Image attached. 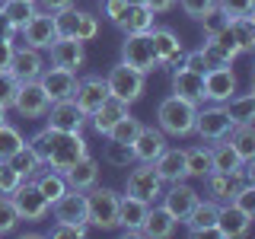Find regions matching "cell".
Here are the masks:
<instances>
[{
	"instance_id": "6da1fadb",
	"label": "cell",
	"mask_w": 255,
	"mask_h": 239,
	"mask_svg": "<svg viewBox=\"0 0 255 239\" xmlns=\"http://www.w3.org/2000/svg\"><path fill=\"white\" fill-rule=\"evenodd\" d=\"M29 147L45 166H51V169H58V172L70 169L77 159H83L86 153H90L83 134H67V131H54V127L35 131L32 140H29Z\"/></svg>"
},
{
	"instance_id": "7a4b0ae2",
	"label": "cell",
	"mask_w": 255,
	"mask_h": 239,
	"mask_svg": "<svg viewBox=\"0 0 255 239\" xmlns=\"http://www.w3.org/2000/svg\"><path fill=\"white\" fill-rule=\"evenodd\" d=\"M195 115H198V106L179 99V96L163 99L159 109H156L159 131L169 134V137H188V134H195Z\"/></svg>"
},
{
	"instance_id": "3957f363",
	"label": "cell",
	"mask_w": 255,
	"mask_h": 239,
	"mask_svg": "<svg viewBox=\"0 0 255 239\" xmlns=\"http://www.w3.org/2000/svg\"><path fill=\"white\" fill-rule=\"evenodd\" d=\"M118 198L112 188H99L93 185L86 191V227H96L102 233L118 227Z\"/></svg>"
},
{
	"instance_id": "277c9868",
	"label": "cell",
	"mask_w": 255,
	"mask_h": 239,
	"mask_svg": "<svg viewBox=\"0 0 255 239\" xmlns=\"http://www.w3.org/2000/svg\"><path fill=\"white\" fill-rule=\"evenodd\" d=\"M106 86H109V96H115V99H122V102L131 106V102H137L143 96L147 74L128 67V64H115V67L109 70V77H106Z\"/></svg>"
},
{
	"instance_id": "5b68a950",
	"label": "cell",
	"mask_w": 255,
	"mask_h": 239,
	"mask_svg": "<svg viewBox=\"0 0 255 239\" xmlns=\"http://www.w3.org/2000/svg\"><path fill=\"white\" fill-rule=\"evenodd\" d=\"M10 198H13V204H16V214H19V220H29V223L45 220L48 211H51V204L45 201V195L35 188V182H29V179H22L19 185L10 191Z\"/></svg>"
},
{
	"instance_id": "8992f818",
	"label": "cell",
	"mask_w": 255,
	"mask_h": 239,
	"mask_svg": "<svg viewBox=\"0 0 255 239\" xmlns=\"http://www.w3.org/2000/svg\"><path fill=\"white\" fill-rule=\"evenodd\" d=\"M122 64L140 70V74H153V70L159 67L153 42H150V32H143V35H125V42H122Z\"/></svg>"
},
{
	"instance_id": "52a82bcc",
	"label": "cell",
	"mask_w": 255,
	"mask_h": 239,
	"mask_svg": "<svg viewBox=\"0 0 255 239\" xmlns=\"http://www.w3.org/2000/svg\"><path fill=\"white\" fill-rule=\"evenodd\" d=\"M230 131H233V121H230V115H227V109H223V106L214 102V106H207V109H198V115H195V134L201 140H207V143L227 140Z\"/></svg>"
},
{
	"instance_id": "ba28073f",
	"label": "cell",
	"mask_w": 255,
	"mask_h": 239,
	"mask_svg": "<svg viewBox=\"0 0 255 239\" xmlns=\"http://www.w3.org/2000/svg\"><path fill=\"white\" fill-rule=\"evenodd\" d=\"M125 195H134L140 201L153 204L159 195H163V179L156 175L153 163H140L128 172V185H125Z\"/></svg>"
},
{
	"instance_id": "9c48e42d",
	"label": "cell",
	"mask_w": 255,
	"mask_h": 239,
	"mask_svg": "<svg viewBox=\"0 0 255 239\" xmlns=\"http://www.w3.org/2000/svg\"><path fill=\"white\" fill-rule=\"evenodd\" d=\"M48 118V127H54V131H67V134H83V124L90 121V118L80 112V106L74 99H58L51 102L45 112Z\"/></svg>"
},
{
	"instance_id": "30bf717a",
	"label": "cell",
	"mask_w": 255,
	"mask_h": 239,
	"mask_svg": "<svg viewBox=\"0 0 255 239\" xmlns=\"http://www.w3.org/2000/svg\"><path fill=\"white\" fill-rule=\"evenodd\" d=\"M48 106H51V99L45 96V90H42L38 80L19 83V90H16V96H13V109L19 112L22 118H45Z\"/></svg>"
},
{
	"instance_id": "8fae6325",
	"label": "cell",
	"mask_w": 255,
	"mask_h": 239,
	"mask_svg": "<svg viewBox=\"0 0 255 239\" xmlns=\"http://www.w3.org/2000/svg\"><path fill=\"white\" fill-rule=\"evenodd\" d=\"M19 35H22V42H26L29 48L45 51V48L51 45L54 38H58V29H54V13L35 10V13H32V19L19 29Z\"/></svg>"
},
{
	"instance_id": "7c38bea8",
	"label": "cell",
	"mask_w": 255,
	"mask_h": 239,
	"mask_svg": "<svg viewBox=\"0 0 255 239\" xmlns=\"http://www.w3.org/2000/svg\"><path fill=\"white\" fill-rule=\"evenodd\" d=\"M38 83H42V90H45V96L51 102L74 99V93H77V74H74V70H64V67H54V64L42 70Z\"/></svg>"
},
{
	"instance_id": "4fadbf2b",
	"label": "cell",
	"mask_w": 255,
	"mask_h": 239,
	"mask_svg": "<svg viewBox=\"0 0 255 239\" xmlns=\"http://www.w3.org/2000/svg\"><path fill=\"white\" fill-rule=\"evenodd\" d=\"M109 99V86H106V80H102L99 74H90V77H83V80H77V93H74V102L80 106V112H83L86 118L93 115L96 109L102 106V102Z\"/></svg>"
},
{
	"instance_id": "5bb4252c",
	"label": "cell",
	"mask_w": 255,
	"mask_h": 239,
	"mask_svg": "<svg viewBox=\"0 0 255 239\" xmlns=\"http://www.w3.org/2000/svg\"><path fill=\"white\" fill-rule=\"evenodd\" d=\"M150 42H153V51H156V64L159 67H175L182 64V54H185V45L182 38L175 35L172 29H150Z\"/></svg>"
},
{
	"instance_id": "9a60e30c",
	"label": "cell",
	"mask_w": 255,
	"mask_h": 239,
	"mask_svg": "<svg viewBox=\"0 0 255 239\" xmlns=\"http://www.w3.org/2000/svg\"><path fill=\"white\" fill-rule=\"evenodd\" d=\"M236 86H239V80H236V74H233V67L207 70V74H204V99L223 106L230 96H236Z\"/></svg>"
},
{
	"instance_id": "2e32d148",
	"label": "cell",
	"mask_w": 255,
	"mask_h": 239,
	"mask_svg": "<svg viewBox=\"0 0 255 239\" xmlns=\"http://www.w3.org/2000/svg\"><path fill=\"white\" fill-rule=\"evenodd\" d=\"M249 227H252V214L239 211L233 201H230V204H220L217 227H214V233H217V236H223V239H239V236L249 233Z\"/></svg>"
},
{
	"instance_id": "e0dca14e",
	"label": "cell",
	"mask_w": 255,
	"mask_h": 239,
	"mask_svg": "<svg viewBox=\"0 0 255 239\" xmlns=\"http://www.w3.org/2000/svg\"><path fill=\"white\" fill-rule=\"evenodd\" d=\"M195 204H198V191L185 185V182H172L169 191H163V207L172 214L175 223H185Z\"/></svg>"
},
{
	"instance_id": "ac0fdd59",
	"label": "cell",
	"mask_w": 255,
	"mask_h": 239,
	"mask_svg": "<svg viewBox=\"0 0 255 239\" xmlns=\"http://www.w3.org/2000/svg\"><path fill=\"white\" fill-rule=\"evenodd\" d=\"M48 51H51V64L54 67H64V70H77L83 67V61H86V51H83V42L74 35H67V38H54L51 45H48Z\"/></svg>"
},
{
	"instance_id": "d6986e66",
	"label": "cell",
	"mask_w": 255,
	"mask_h": 239,
	"mask_svg": "<svg viewBox=\"0 0 255 239\" xmlns=\"http://www.w3.org/2000/svg\"><path fill=\"white\" fill-rule=\"evenodd\" d=\"M51 211H54V220L58 223H83L86 227V191L67 188L58 201L51 204Z\"/></svg>"
},
{
	"instance_id": "ffe728a7",
	"label": "cell",
	"mask_w": 255,
	"mask_h": 239,
	"mask_svg": "<svg viewBox=\"0 0 255 239\" xmlns=\"http://www.w3.org/2000/svg\"><path fill=\"white\" fill-rule=\"evenodd\" d=\"M10 74L19 80V83H29V80H38L42 77V70H45V58H42V51H35V48H16L13 51V61H10Z\"/></svg>"
},
{
	"instance_id": "44dd1931",
	"label": "cell",
	"mask_w": 255,
	"mask_h": 239,
	"mask_svg": "<svg viewBox=\"0 0 255 239\" xmlns=\"http://www.w3.org/2000/svg\"><path fill=\"white\" fill-rule=\"evenodd\" d=\"M131 150H134V163H153V159L166 150V134L159 131V127L140 124L137 137L131 140Z\"/></svg>"
},
{
	"instance_id": "7402d4cb",
	"label": "cell",
	"mask_w": 255,
	"mask_h": 239,
	"mask_svg": "<svg viewBox=\"0 0 255 239\" xmlns=\"http://www.w3.org/2000/svg\"><path fill=\"white\" fill-rule=\"evenodd\" d=\"M172 96L201 106L204 102V74H195V70H188V67L179 64V67L172 70Z\"/></svg>"
},
{
	"instance_id": "603a6c76",
	"label": "cell",
	"mask_w": 255,
	"mask_h": 239,
	"mask_svg": "<svg viewBox=\"0 0 255 239\" xmlns=\"http://www.w3.org/2000/svg\"><path fill=\"white\" fill-rule=\"evenodd\" d=\"M147 211H150V204L134 195L118 198V227L125 230V236H140V223L147 217Z\"/></svg>"
},
{
	"instance_id": "cb8c5ba5",
	"label": "cell",
	"mask_w": 255,
	"mask_h": 239,
	"mask_svg": "<svg viewBox=\"0 0 255 239\" xmlns=\"http://www.w3.org/2000/svg\"><path fill=\"white\" fill-rule=\"evenodd\" d=\"M204 182H207V195H211V201H217V204H230L233 195L239 191V185H246L239 172H217V169L207 172Z\"/></svg>"
},
{
	"instance_id": "d4e9b609",
	"label": "cell",
	"mask_w": 255,
	"mask_h": 239,
	"mask_svg": "<svg viewBox=\"0 0 255 239\" xmlns=\"http://www.w3.org/2000/svg\"><path fill=\"white\" fill-rule=\"evenodd\" d=\"M153 169L156 175L163 182H185L188 179V169H185V150H172V147H166L163 153H159L153 159Z\"/></svg>"
},
{
	"instance_id": "484cf974",
	"label": "cell",
	"mask_w": 255,
	"mask_h": 239,
	"mask_svg": "<svg viewBox=\"0 0 255 239\" xmlns=\"http://www.w3.org/2000/svg\"><path fill=\"white\" fill-rule=\"evenodd\" d=\"M64 182H67V188H77V191H90L96 182H99V163L86 153L83 159H77L70 169H64Z\"/></svg>"
},
{
	"instance_id": "4316f807",
	"label": "cell",
	"mask_w": 255,
	"mask_h": 239,
	"mask_svg": "<svg viewBox=\"0 0 255 239\" xmlns=\"http://www.w3.org/2000/svg\"><path fill=\"white\" fill-rule=\"evenodd\" d=\"M217 211H220L217 201H201V198H198V204L191 207V214L185 220L188 233L191 236H211L214 227H217Z\"/></svg>"
},
{
	"instance_id": "83f0119b",
	"label": "cell",
	"mask_w": 255,
	"mask_h": 239,
	"mask_svg": "<svg viewBox=\"0 0 255 239\" xmlns=\"http://www.w3.org/2000/svg\"><path fill=\"white\" fill-rule=\"evenodd\" d=\"M115 26L122 29L125 35H143V32L153 29V13H150L143 3H128V6H125V13L118 16Z\"/></svg>"
},
{
	"instance_id": "f1b7e54d",
	"label": "cell",
	"mask_w": 255,
	"mask_h": 239,
	"mask_svg": "<svg viewBox=\"0 0 255 239\" xmlns=\"http://www.w3.org/2000/svg\"><path fill=\"white\" fill-rule=\"evenodd\" d=\"M125 115H128V102L115 99V96H109V99H106V102H102V106L90 115L93 131H96V134H109V131H112V124L122 121Z\"/></svg>"
},
{
	"instance_id": "f546056e",
	"label": "cell",
	"mask_w": 255,
	"mask_h": 239,
	"mask_svg": "<svg viewBox=\"0 0 255 239\" xmlns=\"http://www.w3.org/2000/svg\"><path fill=\"white\" fill-rule=\"evenodd\" d=\"M172 230H175V220L163 204L150 207L143 223H140V236H147V239H166V236H172Z\"/></svg>"
},
{
	"instance_id": "4dcf8cb0",
	"label": "cell",
	"mask_w": 255,
	"mask_h": 239,
	"mask_svg": "<svg viewBox=\"0 0 255 239\" xmlns=\"http://www.w3.org/2000/svg\"><path fill=\"white\" fill-rule=\"evenodd\" d=\"M233 124H252L255 121V93H236L223 102Z\"/></svg>"
},
{
	"instance_id": "1f68e13d",
	"label": "cell",
	"mask_w": 255,
	"mask_h": 239,
	"mask_svg": "<svg viewBox=\"0 0 255 239\" xmlns=\"http://www.w3.org/2000/svg\"><path fill=\"white\" fill-rule=\"evenodd\" d=\"M32 182H35V188L45 195V201H48V204H54V201H58V198L64 195V191H67V182H64V175H61L58 169H51V166H48L45 172L38 169L35 175H32Z\"/></svg>"
},
{
	"instance_id": "d6a6232c",
	"label": "cell",
	"mask_w": 255,
	"mask_h": 239,
	"mask_svg": "<svg viewBox=\"0 0 255 239\" xmlns=\"http://www.w3.org/2000/svg\"><path fill=\"white\" fill-rule=\"evenodd\" d=\"M239 166H243V159H239V153L233 150L230 140H214L211 143V169H217V172H239Z\"/></svg>"
},
{
	"instance_id": "836d02e7",
	"label": "cell",
	"mask_w": 255,
	"mask_h": 239,
	"mask_svg": "<svg viewBox=\"0 0 255 239\" xmlns=\"http://www.w3.org/2000/svg\"><path fill=\"white\" fill-rule=\"evenodd\" d=\"M227 140L233 143V150L239 153L243 163L255 159V124H233V131H230Z\"/></svg>"
},
{
	"instance_id": "e575fe53",
	"label": "cell",
	"mask_w": 255,
	"mask_h": 239,
	"mask_svg": "<svg viewBox=\"0 0 255 239\" xmlns=\"http://www.w3.org/2000/svg\"><path fill=\"white\" fill-rule=\"evenodd\" d=\"M230 35H233V42L239 45L243 54L255 51V19L252 16H233L230 19Z\"/></svg>"
},
{
	"instance_id": "d590c367",
	"label": "cell",
	"mask_w": 255,
	"mask_h": 239,
	"mask_svg": "<svg viewBox=\"0 0 255 239\" xmlns=\"http://www.w3.org/2000/svg\"><path fill=\"white\" fill-rule=\"evenodd\" d=\"M0 10L6 13V19H10L16 26V32H19L32 19V13L38 10V3H35V0H0Z\"/></svg>"
},
{
	"instance_id": "8d00e7d4",
	"label": "cell",
	"mask_w": 255,
	"mask_h": 239,
	"mask_svg": "<svg viewBox=\"0 0 255 239\" xmlns=\"http://www.w3.org/2000/svg\"><path fill=\"white\" fill-rule=\"evenodd\" d=\"M6 163H10L13 169L19 172V179H32V175H35V172L45 166L42 159H38L35 153H32V147H29V143H22V147L16 150V153H13L10 159H6Z\"/></svg>"
},
{
	"instance_id": "74e56055",
	"label": "cell",
	"mask_w": 255,
	"mask_h": 239,
	"mask_svg": "<svg viewBox=\"0 0 255 239\" xmlns=\"http://www.w3.org/2000/svg\"><path fill=\"white\" fill-rule=\"evenodd\" d=\"M185 169H188V179H204L211 172V147H188Z\"/></svg>"
},
{
	"instance_id": "f35d334b",
	"label": "cell",
	"mask_w": 255,
	"mask_h": 239,
	"mask_svg": "<svg viewBox=\"0 0 255 239\" xmlns=\"http://www.w3.org/2000/svg\"><path fill=\"white\" fill-rule=\"evenodd\" d=\"M106 163H109V166H118V169L134 166V150H131V143L109 140V143H106Z\"/></svg>"
},
{
	"instance_id": "ab89813d",
	"label": "cell",
	"mask_w": 255,
	"mask_h": 239,
	"mask_svg": "<svg viewBox=\"0 0 255 239\" xmlns=\"http://www.w3.org/2000/svg\"><path fill=\"white\" fill-rule=\"evenodd\" d=\"M137 131H140V121H137V118L131 115V112H128V115L122 118V121H115V124H112V131L106 134V137H109V140H122V143H131L134 137H137Z\"/></svg>"
},
{
	"instance_id": "60d3db41",
	"label": "cell",
	"mask_w": 255,
	"mask_h": 239,
	"mask_svg": "<svg viewBox=\"0 0 255 239\" xmlns=\"http://www.w3.org/2000/svg\"><path fill=\"white\" fill-rule=\"evenodd\" d=\"M198 22L204 26V35H207V38H217L220 32H227V29H230V16L223 13L220 6H214V10H207V13H204V16H201Z\"/></svg>"
},
{
	"instance_id": "b9f144b4",
	"label": "cell",
	"mask_w": 255,
	"mask_h": 239,
	"mask_svg": "<svg viewBox=\"0 0 255 239\" xmlns=\"http://www.w3.org/2000/svg\"><path fill=\"white\" fill-rule=\"evenodd\" d=\"M22 143H26V140H22V134L16 131L13 124H0V163H6Z\"/></svg>"
},
{
	"instance_id": "7bdbcfd3",
	"label": "cell",
	"mask_w": 255,
	"mask_h": 239,
	"mask_svg": "<svg viewBox=\"0 0 255 239\" xmlns=\"http://www.w3.org/2000/svg\"><path fill=\"white\" fill-rule=\"evenodd\" d=\"M16 223H19V214H16V204L10 195H0V236L13 233Z\"/></svg>"
},
{
	"instance_id": "ee69618b",
	"label": "cell",
	"mask_w": 255,
	"mask_h": 239,
	"mask_svg": "<svg viewBox=\"0 0 255 239\" xmlns=\"http://www.w3.org/2000/svg\"><path fill=\"white\" fill-rule=\"evenodd\" d=\"M96 35H99V19H96L93 13H77V32H74V38H80V42H93Z\"/></svg>"
},
{
	"instance_id": "f6af8a7d",
	"label": "cell",
	"mask_w": 255,
	"mask_h": 239,
	"mask_svg": "<svg viewBox=\"0 0 255 239\" xmlns=\"http://www.w3.org/2000/svg\"><path fill=\"white\" fill-rule=\"evenodd\" d=\"M201 54H204V64H207V70H217V67H233V61L227 58V54L220 51L217 45L207 38V42L201 45Z\"/></svg>"
},
{
	"instance_id": "bcb514c9",
	"label": "cell",
	"mask_w": 255,
	"mask_h": 239,
	"mask_svg": "<svg viewBox=\"0 0 255 239\" xmlns=\"http://www.w3.org/2000/svg\"><path fill=\"white\" fill-rule=\"evenodd\" d=\"M77 13L80 10H74V6L54 13V29H58V38H67V35H74V32H77Z\"/></svg>"
},
{
	"instance_id": "7dc6e473",
	"label": "cell",
	"mask_w": 255,
	"mask_h": 239,
	"mask_svg": "<svg viewBox=\"0 0 255 239\" xmlns=\"http://www.w3.org/2000/svg\"><path fill=\"white\" fill-rule=\"evenodd\" d=\"M16 90H19V80H16L10 70H0V106H3V109L13 106Z\"/></svg>"
},
{
	"instance_id": "c3c4849f",
	"label": "cell",
	"mask_w": 255,
	"mask_h": 239,
	"mask_svg": "<svg viewBox=\"0 0 255 239\" xmlns=\"http://www.w3.org/2000/svg\"><path fill=\"white\" fill-rule=\"evenodd\" d=\"M217 6L233 19V16H252L255 13V0H217Z\"/></svg>"
},
{
	"instance_id": "681fc988",
	"label": "cell",
	"mask_w": 255,
	"mask_h": 239,
	"mask_svg": "<svg viewBox=\"0 0 255 239\" xmlns=\"http://www.w3.org/2000/svg\"><path fill=\"white\" fill-rule=\"evenodd\" d=\"M233 204L239 207V211H246V214H252L255 217V185H239V191L233 195Z\"/></svg>"
},
{
	"instance_id": "f907efd6",
	"label": "cell",
	"mask_w": 255,
	"mask_h": 239,
	"mask_svg": "<svg viewBox=\"0 0 255 239\" xmlns=\"http://www.w3.org/2000/svg\"><path fill=\"white\" fill-rule=\"evenodd\" d=\"M51 236L54 239H83L86 236V227H83V223H58V220H54Z\"/></svg>"
},
{
	"instance_id": "816d5d0a",
	"label": "cell",
	"mask_w": 255,
	"mask_h": 239,
	"mask_svg": "<svg viewBox=\"0 0 255 239\" xmlns=\"http://www.w3.org/2000/svg\"><path fill=\"white\" fill-rule=\"evenodd\" d=\"M179 6H182V13H185V16H191V19H201L207 10L217 6V0H179Z\"/></svg>"
},
{
	"instance_id": "f5cc1de1",
	"label": "cell",
	"mask_w": 255,
	"mask_h": 239,
	"mask_svg": "<svg viewBox=\"0 0 255 239\" xmlns=\"http://www.w3.org/2000/svg\"><path fill=\"white\" fill-rule=\"evenodd\" d=\"M19 182H22L19 172H16L10 163H0V195H10V191L19 185Z\"/></svg>"
},
{
	"instance_id": "db71d44e",
	"label": "cell",
	"mask_w": 255,
	"mask_h": 239,
	"mask_svg": "<svg viewBox=\"0 0 255 239\" xmlns=\"http://www.w3.org/2000/svg\"><path fill=\"white\" fill-rule=\"evenodd\" d=\"M182 67L195 70V74H207V64H204L201 48H198V51H185V54H182Z\"/></svg>"
},
{
	"instance_id": "11a10c76",
	"label": "cell",
	"mask_w": 255,
	"mask_h": 239,
	"mask_svg": "<svg viewBox=\"0 0 255 239\" xmlns=\"http://www.w3.org/2000/svg\"><path fill=\"white\" fill-rule=\"evenodd\" d=\"M13 51H16L13 38H0V70H6V67H10V61H13Z\"/></svg>"
},
{
	"instance_id": "9f6ffc18",
	"label": "cell",
	"mask_w": 255,
	"mask_h": 239,
	"mask_svg": "<svg viewBox=\"0 0 255 239\" xmlns=\"http://www.w3.org/2000/svg\"><path fill=\"white\" fill-rule=\"evenodd\" d=\"M38 3V10H45V13H61V10H67V6H74V0H35Z\"/></svg>"
},
{
	"instance_id": "6f0895ef",
	"label": "cell",
	"mask_w": 255,
	"mask_h": 239,
	"mask_svg": "<svg viewBox=\"0 0 255 239\" xmlns=\"http://www.w3.org/2000/svg\"><path fill=\"white\" fill-rule=\"evenodd\" d=\"M102 6H106V16H109V19L112 22H118V16H122L125 13V0H102Z\"/></svg>"
},
{
	"instance_id": "680465c9",
	"label": "cell",
	"mask_w": 255,
	"mask_h": 239,
	"mask_svg": "<svg viewBox=\"0 0 255 239\" xmlns=\"http://www.w3.org/2000/svg\"><path fill=\"white\" fill-rule=\"evenodd\" d=\"M172 3H175V0H143V6H147L153 16H156V13H169Z\"/></svg>"
},
{
	"instance_id": "91938a15",
	"label": "cell",
	"mask_w": 255,
	"mask_h": 239,
	"mask_svg": "<svg viewBox=\"0 0 255 239\" xmlns=\"http://www.w3.org/2000/svg\"><path fill=\"white\" fill-rule=\"evenodd\" d=\"M0 38H16V26L6 19V13L0 10Z\"/></svg>"
},
{
	"instance_id": "94428289",
	"label": "cell",
	"mask_w": 255,
	"mask_h": 239,
	"mask_svg": "<svg viewBox=\"0 0 255 239\" xmlns=\"http://www.w3.org/2000/svg\"><path fill=\"white\" fill-rule=\"evenodd\" d=\"M0 124H6V109L0 106Z\"/></svg>"
},
{
	"instance_id": "6125c7cd",
	"label": "cell",
	"mask_w": 255,
	"mask_h": 239,
	"mask_svg": "<svg viewBox=\"0 0 255 239\" xmlns=\"http://www.w3.org/2000/svg\"><path fill=\"white\" fill-rule=\"evenodd\" d=\"M125 3H143V0H125Z\"/></svg>"
}]
</instances>
